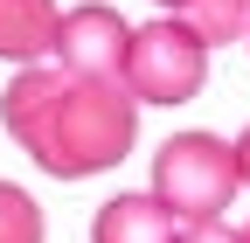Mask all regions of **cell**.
<instances>
[{"label":"cell","mask_w":250,"mask_h":243,"mask_svg":"<svg viewBox=\"0 0 250 243\" xmlns=\"http://www.w3.org/2000/svg\"><path fill=\"white\" fill-rule=\"evenodd\" d=\"M90 243H181V229L160 208V195H111L90 223Z\"/></svg>","instance_id":"6"},{"label":"cell","mask_w":250,"mask_h":243,"mask_svg":"<svg viewBox=\"0 0 250 243\" xmlns=\"http://www.w3.org/2000/svg\"><path fill=\"white\" fill-rule=\"evenodd\" d=\"M160 7H174V14H181V7H188V0H160Z\"/></svg>","instance_id":"11"},{"label":"cell","mask_w":250,"mask_h":243,"mask_svg":"<svg viewBox=\"0 0 250 243\" xmlns=\"http://www.w3.org/2000/svg\"><path fill=\"white\" fill-rule=\"evenodd\" d=\"M0 125L28 160L56 181H90L118 167L139 139V98L125 83L77 77L62 63H35L7 83L0 98Z\"/></svg>","instance_id":"1"},{"label":"cell","mask_w":250,"mask_h":243,"mask_svg":"<svg viewBox=\"0 0 250 243\" xmlns=\"http://www.w3.org/2000/svg\"><path fill=\"white\" fill-rule=\"evenodd\" d=\"M236 181L250 188V125H243V139H236Z\"/></svg>","instance_id":"10"},{"label":"cell","mask_w":250,"mask_h":243,"mask_svg":"<svg viewBox=\"0 0 250 243\" xmlns=\"http://www.w3.org/2000/svg\"><path fill=\"white\" fill-rule=\"evenodd\" d=\"M236 188V146L215 132H174L153 153V195L174 223H223Z\"/></svg>","instance_id":"2"},{"label":"cell","mask_w":250,"mask_h":243,"mask_svg":"<svg viewBox=\"0 0 250 243\" xmlns=\"http://www.w3.org/2000/svg\"><path fill=\"white\" fill-rule=\"evenodd\" d=\"M181 243H243V229H223V223H188Z\"/></svg>","instance_id":"9"},{"label":"cell","mask_w":250,"mask_h":243,"mask_svg":"<svg viewBox=\"0 0 250 243\" xmlns=\"http://www.w3.org/2000/svg\"><path fill=\"white\" fill-rule=\"evenodd\" d=\"M56 35H62L56 0H0V56L7 63L35 70L42 56H56Z\"/></svg>","instance_id":"5"},{"label":"cell","mask_w":250,"mask_h":243,"mask_svg":"<svg viewBox=\"0 0 250 243\" xmlns=\"http://www.w3.org/2000/svg\"><path fill=\"white\" fill-rule=\"evenodd\" d=\"M243 243H250V229H243Z\"/></svg>","instance_id":"12"},{"label":"cell","mask_w":250,"mask_h":243,"mask_svg":"<svg viewBox=\"0 0 250 243\" xmlns=\"http://www.w3.org/2000/svg\"><path fill=\"white\" fill-rule=\"evenodd\" d=\"M132 21H118V7H83L62 14V35H56V63L77 70V77H98V83H125V56H132Z\"/></svg>","instance_id":"4"},{"label":"cell","mask_w":250,"mask_h":243,"mask_svg":"<svg viewBox=\"0 0 250 243\" xmlns=\"http://www.w3.org/2000/svg\"><path fill=\"white\" fill-rule=\"evenodd\" d=\"M208 77V49L188 35L174 14L146 21L132 35V56H125V90H132L139 104H188Z\"/></svg>","instance_id":"3"},{"label":"cell","mask_w":250,"mask_h":243,"mask_svg":"<svg viewBox=\"0 0 250 243\" xmlns=\"http://www.w3.org/2000/svg\"><path fill=\"white\" fill-rule=\"evenodd\" d=\"M0 243H42V208L14 181H0Z\"/></svg>","instance_id":"8"},{"label":"cell","mask_w":250,"mask_h":243,"mask_svg":"<svg viewBox=\"0 0 250 243\" xmlns=\"http://www.w3.org/2000/svg\"><path fill=\"white\" fill-rule=\"evenodd\" d=\"M202 49H229V42H250V0H188L174 14Z\"/></svg>","instance_id":"7"}]
</instances>
